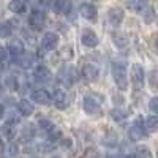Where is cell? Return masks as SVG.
<instances>
[{
	"label": "cell",
	"mask_w": 158,
	"mask_h": 158,
	"mask_svg": "<svg viewBox=\"0 0 158 158\" xmlns=\"http://www.w3.org/2000/svg\"><path fill=\"white\" fill-rule=\"evenodd\" d=\"M81 41H82V44L87 46V48H95V46L98 44V36H97L95 32L85 29V30H82V33H81Z\"/></svg>",
	"instance_id": "7"
},
{
	"label": "cell",
	"mask_w": 158,
	"mask_h": 158,
	"mask_svg": "<svg viewBox=\"0 0 158 158\" xmlns=\"http://www.w3.org/2000/svg\"><path fill=\"white\" fill-rule=\"evenodd\" d=\"M29 22H30V25H32L33 29L40 30V29H43V25H44V22H46V15H44L43 11L35 10V11H32Z\"/></svg>",
	"instance_id": "6"
},
{
	"label": "cell",
	"mask_w": 158,
	"mask_h": 158,
	"mask_svg": "<svg viewBox=\"0 0 158 158\" xmlns=\"http://www.w3.org/2000/svg\"><path fill=\"white\" fill-rule=\"evenodd\" d=\"M155 19V13L152 8H147V11H144V21L146 22H152Z\"/></svg>",
	"instance_id": "27"
},
{
	"label": "cell",
	"mask_w": 158,
	"mask_h": 158,
	"mask_svg": "<svg viewBox=\"0 0 158 158\" xmlns=\"http://www.w3.org/2000/svg\"><path fill=\"white\" fill-rule=\"evenodd\" d=\"M0 133H2L6 139H11L16 133V127L13 125V122H6V123H3L2 127H0Z\"/></svg>",
	"instance_id": "19"
},
{
	"label": "cell",
	"mask_w": 158,
	"mask_h": 158,
	"mask_svg": "<svg viewBox=\"0 0 158 158\" xmlns=\"http://www.w3.org/2000/svg\"><path fill=\"white\" fill-rule=\"evenodd\" d=\"M16 62H18V65L21 68H30L32 63H33V57L30 54H24V52H22L21 56L16 57Z\"/></svg>",
	"instance_id": "18"
},
{
	"label": "cell",
	"mask_w": 158,
	"mask_h": 158,
	"mask_svg": "<svg viewBox=\"0 0 158 158\" xmlns=\"http://www.w3.org/2000/svg\"><path fill=\"white\" fill-rule=\"evenodd\" d=\"M152 46H153L155 52L158 54V33H155V35L152 36Z\"/></svg>",
	"instance_id": "30"
},
{
	"label": "cell",
	"mask_w": 158,
	"mask_h": 158,
	"mask_svg": "<svg viewBox=\"0 0 158 158\" xmlns=\"http://www.w3.org/2000/svg\"><path fill=\"white\" fill-rule=\"evenodd\" d=\"M149 82H150V87L153 90H158V71H152L150 76H149Z\"/></svg>",
	"instance_id": "25"
},
{
	"label": "cell",
	"mask_w": 158,
	"mask_h": 158,
	"mask_svg": "<svg viewBox=\"0 0 158 158\" xmlns=\"http://www.w3.org/2000/svg\"><path fill=\"white\" fill-rule=\"evenodd\" d=\"M0 35H2V36H10L11 35V25L8 22L0 25Z\"/></svg>",
	"instance_id": "26"
},
{
	"label": "cell",
	"mask_w": 158,
	"mask_h": 158,
	"mask_svg": "<svg viewBox=\"0 0 158 158\" xmlns=\"http://www.w3.org/2000/svg\"><path fill=\"white\" fill-rule=\"evenodd\" d=\"M8 51L15 57H18V56H21L24 52V46H22V43L19 41V40H11L10 44H8Z\"/></svg>",
	"instance_id": "17"
},
{
	"label": "cell",
	"mask_w": 158,
	"mask_h": 158,
	"mask_svg": "<svg viewBox=\"0 0 158 158\" xmlns=\"http://www.w3.org/2000/svg\"><path fill=\"white\" fill-rule=\"evenodd\" d=\"M120 38H122L120 35L114 33V41H115V44H117V46H125V44H127V40H120Z\"/></svg>",
	"instance_id": "29"
},
{
	"label": "cell",
	"mask_w": 158,
	"mask_h": 158,
	"mask_svg": "<svg viewBox=\"0 0 158 158\" xmlns=\"http://www.w3.org/2000/svg\"><path fill=\"white\" fill-rule=\"evenodd\" d=\"M108 19L112 25H120V22L123 21V10L120 8H111L108 11Z\"/></svg>",
	"instance_id": "10"
},
{
	"label": "cell",
	"mask_w": 158,
	"mask_h": 158,
	"mask_svg": "<svg viewBox=\"0 0 158 158\" xmlns=\"http://www.w3.org/2000/svg\"><path fill=\"white\" fill-rule=\"evenodd\" d=\"M82 76L87 79V81H97V77H98V70L95 65H84V68H82Z\"/></svg>",
	"instance_id": "13"
},
{
	"label": "cell",
	"mask_w": 158,
	"mask_h": 158,
	"mask_svg": "<svg viewBox=\"0 0 158 158\" xmlns=\"http://www.w3.org/2000/svg\"><path fill=\"white\" fill-rule=\"evenodd\" d=\"M112 77L120 90H127L128 87V79H127V67L125 63L114 62L112 63Z\"/></svg>",
	"instance_id": "1"
},
{
	"label": "cell",
	"mask_w": 158,
	"mask_h": 158,
	"mask_svg": "<svg viewBox=\"0 0 158 158\" xmlns=\"http://www.w3.org/2000/svg\"><path fill=\"white\" fill-rule=\"evenodd\" d=\"M73 68L70 67V65H65V67L59 71V79L65 84V85H71L73 81H74V77H73Z\"/></svg>",
	"instance_id": "8"
},
{
	"label": "cell",
	"mask_w": 158,
	"mask_h": 158,
	"mask_svg": "<svg viewBox=\"0 0 158 158\" xmlns=\"http://www.w3.org/2000/svg\"><path fill=\"white\" fill-rule=\"evenodd\" d=\"M144 79H146V74H144L142 67H141V65H138V63L133 65V68H131V81H133V84H135V87H136L138 90L142 89Z\"/></svg>",
	"instance_id": "4"
},
{
	"label": "cell",
	"mask_w": 158,
	"mask_h": 158,
	"mask_svg": "<svg viewBox=\"0 0 158 158\" xmlns=\"http://www.w3.org/2000/svg\"><path fill=\"white\" fill-rule=\"evenodd\" d=\"M68 97H67V94H65L63 90H57L56 92V101H54V104H56V108H59V109H65L68 106Z\"/></svg>",
	"instance_id": "16"
},
{
	"label": "cell",
	"mask_w": 158,
	"mask_h": 158,
	"mask_svg": "<svg viewBox=\"0 0 158 158\" xmlns=\"http://www.w3.org/2000/svg\"><path fill=\"white\" fill-rule=\"evenodd\" d=\"M33 76H35V79H36L38 82H48L49 79H51V71L46 67H43V65H41V67H38L35 70V74Z\"/></svg>",
	"instance_id": "15"
},
{
	"label": "cell",
	"mask_w": 158,
	"mask_h": 158,
	"mask_svg": "<svg viewBox=\"0 0 158 158\" xmlns=\"http://www.w3.org/2000/svg\"><path fill=\"white\" fill-rule=\"evenodd\" d=\"M149 108H150V111H152V112L158 114V97H155V98H152V100H150Z\"/></svg>",
	"instance_id": "28"
},
{
	"label": "cell",
	"mask_w": 158,
	"mask_h": 158,
	"mask_svg": "<svg viewBox=\"0 0 158 158\" xmlns=\"http://www.w3.org/2000/svg\"><path fill=\"white\" fill-rule=\"evenodd\" d=\"M136 158H152V153H150V150L146 147V146H139L138 149H136Z\"/></svg>",
	"instance_id": "23"
},
{
	"label": "cell",
	"mask_w": 158,
	"mask_h": 158,
	"mask_svg": "<svg viewBox=\"0 0 158 158\" xmlns=\"http://www.w3.org/2000/svg\"><path fill=\"white\" fill-rule=\"evenodd\" d=\"M146 128H147V131L158 130V115H150L146 118Z\"/></svg>",
	"instance_id": "22"
},
{
	"label": "cell",
	"mask_w": 158,
	"mask_h": 158,
	"mask_svg": "<svg viewBox=\"0 0 158 158\" xmlns=\"http://www.w3.org/2000/svg\"><path fill=\"white\" fill-rule=\"evenodd\" d=\"M84 111L89 115H95V117H100L103 114V109L100 106V103L95 101L94 98H90V97H85L84 98Z\"/></svg>",
	"instance_id": "3"
},
{
	"label": "cell",
	"mask_w": 158,
	"mask_h": 158,
	"mask_svg": "<svg viewBox=\"0 0 158 158\" xmlns=\"http://www.w3.org/2000/svg\"><path fill=\"white\" fill-rule=\"evenodd\" d=\"M18 108H19L22 115H32V112H33V104L29 100H21L19 104H18Z\"/></svg>",
	"instance_id": "20"
},
{
	"label": "cell",
	"mask_w": 158,
	"mask_h": 158,
	"mask_svg": "<svg viewBox=\"0 0 158 158\" xmlns=\"http://www.w3.org/2000/svg\"><path fill=\"white\" fill-rule=\"evenodd\" d=\"M57 43H59V36L56 33H52V32H48V33H44V36L41 40V49L44 52L52 51L57 46Z\"/></svg>",
	"instance_id": "5"
},
{
	"label": "cell",
	"mask_w": 158,
	"mask_h": 158,
	"mask_svg": "<svg viewBox=\"0 0 158 158\" xmlns=\"http://www.w3.org/2000/svg\"><path fill=\"white\" fill-rule=\"evenodd\" d=\"M146 131H147L146 123H142L141 118H138V120L130 127V131H128L130 139L131 141H139V139H142L144 136H146Z\"/></svg>",
	"instance_id": "2"
},
{
	"label": "cell",
	"mask_w": 158,
	"mask_h": 158,
	"mask_svg": "<svg viewBox=\"0 0 158 158\" xmlns=\"http://www.w3.org/2000/svg\"><path fill=\"white\" fill-rule=\"evenodd\" d=\"M2 117H3V108L0 106V118H2Z\"/></svg>",
	"instance_id": "33"
},
{
	"label": "cell",
	"mask_w": 158,
	"mask_h": 158,
	"mask_svg": "<svg viewBox=\"0 0 158 158\" xmlns=\"http://www.w3.org/2000/svg\"><path fill=\"white\" fill-rule=\"evenodd\" d=\"M32 98L33 101L40 103V104H49L51 103V95L48 94V92L44 89H36L32 92Z\"/></svg>",
	"instance_id": "9"
},
{
	"label": "cell",
	"mask_w": 158,
	"mask_h": 158,
	"mask_svg": "<svg viewBox=\"0 0 158 158\" xmlns=\"http://www.w3.org/2000/svg\"><path fill=\"white\" fill-rule=\"evenodd\" d=\"M127 5L130 10H133L136 13H141L147 8L149 5V0H127Z\"/></svg>",
	"instance_id": "14"
},
{
	"label": "cell",
	"mask_w": 158,
	"mask_h": 158,
	"mask_svg": "<svg viewBox=\"0 0 158 158\" xmlns=\"http://www.w3.org/2000/svg\"><path fill=\"white\" fill-rule=\"evenodd\" d=\"M0 152H3V142H2V139H0Z\"/></svg>",
	"instance_id": "32"
},
{
	"label": "cell",
	"mask_w": 158,
	"mask_h": 158,
	"mask_svg": "<svg viewBox=\"0 0 158 158\" xmlns=\"http://www.w3.org/2000/svg\"><path fill=\"white\" fill-rule=\"evenodd\" d=\"M111 117L114 118L115 122H123L125 117H127V114H125L123 111H120V109H112V111H111Z\"/></svg>",
	"instance_id": "24"
},
{
	"label": "cell",
	"mask_w": 158,
	"mask_h": 158,
	"mask_svg": "<svg viewBox=\"0 0 158 158\" xmlns=\"http://www.w3.org/2000/svg\"><path fill=\"white\" fill-rule=\"evenodd\" d=\"M81 15L82 18L89 21H97V8L90 3H82L81 5Z\"/></svg>",
	"instance_id": "11"
},
{
	"label": "cell",
	"mask_w": 158,
	"mask_h": 158,
	"mask_svg": "<svg viewBox=\"0 0 158 158\" xmlns=\"http://www.w3.org/2000/svg\"><path fill=\"white\" fill-rule=\"evenodd\" d=\"M71 8H73L71 0H57L56 5H54V10L59 15H68L71 11Z\"/></svg>",
	"instance_id": "12"
},
{
	"label": "cell",
	"mask_w": 158,
	"mask_h": 158,
	"mask_svg": "<svg viewBox=\"0 0 158 158\" xmlns=\"http://www.w3.org/2000/svg\"><path fill=\"white\" fill-rule=\"evenodd\" d=\"M25 8V0H11L8 3V10L13 13H22Z\"/></svg>",
	"instance_id": "21"
},
{
	"label": "cell",
	"mask_w": 158,
	"mask_h": 158,
	"mask_svg": "<svg viewBox=\"0 0 158 158\" xmlns=\"http://www.w3.org/2000/svg\"><path fill=\"white\" fill-rule=\"evenodd\" d=\"M40 123L43 125V128H46V131H51L52 128L56 127V125H52V123H51V122H48V120H41V122H40Z\"/></svg>",
	"instance_id": "31"
},
{
	"label": "cell",
	"mask_w": 158,
	"mask_h": 158,
	"mask_svg": "<svg viewBox=\"0 0 158 158\" xmlns=\"http://www.w3.org/2000/svg\"><path fill=\"white\" fill-rule=\"evenodd\" d=\"M114 158H123V156H120V155H118V156H114Z\"/></svg>",
	"instance_id": "34"
}]
</instances>
